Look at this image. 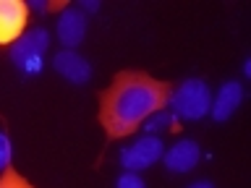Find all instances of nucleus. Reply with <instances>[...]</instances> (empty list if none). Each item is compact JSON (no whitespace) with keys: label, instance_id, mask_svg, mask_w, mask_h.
Masks as SVG:
<instances>
[{"label":"nucleus","instance_id":"obj_13","mask_svg":"<svg viewBox=\"0 0 251 188\" xmlns=\"http://www.w3.org/2000/svg\"><path fill=\"white\" fill-rule=\"evenodd\" d=\"M11 154H13L11 139H8V133L0 131V170H5L11 164Z\"/></svg>","mask_w":251,"mask_h":188},{"label":"nucleus","instance_id":"obj_14","mask_svg":"<svg viewBox=\"0 0 251 188\" xmlns=\"http://www.w3.org/2000/svg\"><path fill=\"white\" fill-rule=\"evenodd\" d=\"M188 188H215V186H212L209 180H196V183H191Z\"/></svg>","mask_w":251,"mask_h":188},{"label":"nucleus","instance_id":"obj_4","mask_svg":"<svg viewBox=\"0 0 251 188\" xmlns=\"http://www.w3.org/2000/svg\"><path fill=\"white\" fill-rule=\"evenodd\" d=\"M162 152H165L162 139H157V136H141L139 141H133L131 146H126L123 152H121V164L128 172L147 170L149 164H154L157 160H160Z\"/></svg>","mask_w":251,"mask_h":188},{"label":"nucleus","instance_id":"obj_3","mask_svg":"<svg viewBox=\"0 0 251 188\" xmlns=\"http://www.w3.org/2000/svg\"><path fill=\"white\" fill-rule=\"evenodd\" d=\"M47 47H50V34H47V29L37 26L11 45V60L19 66V70H24L29 76H37L45 66L42 58H45Z\"/></svg>","mask_w":251,"mask_h":188},{"label":"nucleus","instance_id":"obj_9","mask_svg":"<svg viewBox=\"0 0 251 188\" xmlns=\"http://www.w3.org/2000/svg\"><path fill=\"white\" fill-rule=\"evenodd\" d=\"M241 102H243V86L238 81H227V84L220 86V92L215 94V99H212V105H209V113L217 123L230 120L235 115V110L241 107Z\"/></svg>","mask_w":251,"mask_h":188},{"label":"nucleus","instance_id":"obj_5","mask_svg":"<svg viewBox=\"0 0 251 188\" xmlns=\"http://www.w3.org/2000/svg\"><path fill=\"white\" fill-rule=\"evenodd\" d=\"M29 24V5L21 0H0V45H11L24 37Z\"/></svg>","mask_w":251,"mask_h":188},{"label":"nucleus","instance_id":"obj_6","mask_svg":"<svg viewBox=\"0 0 251 188\" xmlns=\"http://www.w3.org/2000/svg\"><path fill=\"white\" fill-rule=\"evenodd\" d=\"M52 68L58 70L63 78H68L71 84H86V81L92 78L89 60L81 58V55L74 52V50H60V52H55Z\"/></svg>","mask_w":251,"mask_h":188},{"label":"nucleus","instance_id":"obj_1","mask_svg":"<svg viewBox=\"0 0 251 188\" xmlns=\"http://www.w3.org/2000/svg\"><path fill=\"white\" fill-rule=\"evenodd\" d=\"M170 84L141 73V70H121L105 92H100L97 120L105 128L107 141H118L139 131L149 115L160 113L170 102Z\"/></svg>","mask_w":251,"mask_h":188},{"label":"nucleus","instance_id":"obj_7","mask_svg":"<svg viewBox=\"0 0 251 188\" xmlns=\"http://www.w3.org/2000/svg\"><path fill=\"white\" fill-rule=\"evenodd\" d=\"M55 29H58L60 45H66L68 50H74V47H78V45L84 42L89 24H86V16H84L81 11L68 8V11L60 13V19H58V24H55Z\"/></svg>","mask_w":251,"mask_h":188},{"label":"nucleus","instance_id":"obj_12","mask_svg":"<svg viewBox=\"0 0 251 188\" xmlns=\"http://www.w3.org/2000/svg\"><path fill=\"white\" fill-rule=\"evenodd\" d=\"M115 188H147V183L141 180V175H136V172H123V175L115 180Z\"/></svg>","mask_w":251,"mask_h":188},{"label":"nucleus","instance_id":"obj_10","mask_svg":"<svg viewBox=\"0 0 251 188\" xmlns=\"http://www.w3.org/2000/svg\"><path fill=\"white\" fill-rule=\"evenodd\" d=\"M0 188H34V186H31L19 170H13L11 164H8V167L0 172Z\"/></svg>","mask_w":251,"mask_h":188},{"label":"nucleus","instance_id":"obj_15","mask_svg":"<svg viewBox=\"0 0 251 188\" xmlns=\"http://www.w3.org/2000/svg\"><path fill=\"white\" fill-rule=\"evenodd\" d=\"M84 8H86V11H97V8H100V3H97V0H86V3H84Z\"/></svg>","mask_w":251,"mask_h":188},{"label":"nucleus","instance_id":"obj_11","mask_svg":"<svg viewBox=\"0 0 251 188\" xmlns=\"http://www.w3.org/2000/svg\"><path fill=\"white\" fill-rule=\"evenodd\" d=\"M168 125H176V118H173L170 113H165V110H160V113H154V115H149L147 120H144L147 133H157V131L168 128Z\"/></svg>","mask_w":251,"mask_h":188},{"label":"nucleus","instance_id":"obj_8","mask_svg":"<svg viewBox=\"0 0 251 188\" xmlns=\"http://www.w3.org/2000/svg\"><path fill=\"white\" fill-rule=\"evenodd\" d=\"M199 160H201L199 144L191 139H180L168 149V154H165V167L170 172H188L199 164Z\"/></svg>","mask_w":251,"mask_h":188},{"label":"nucleus","instance_id":"obj_2","mask_svg":"<svg viewBox=\"0 0 251 188\" xmlns=\"http://www.w3.org/2000/svg\"><path fill=\"white\" fill-rule=\"evenodd\" d=\"M209 86L201 78H188L170 94L173 115L183 118V120H201L209 113Z\"/></svg>","mask_w":251,"mask_h":188}]
</instances>
